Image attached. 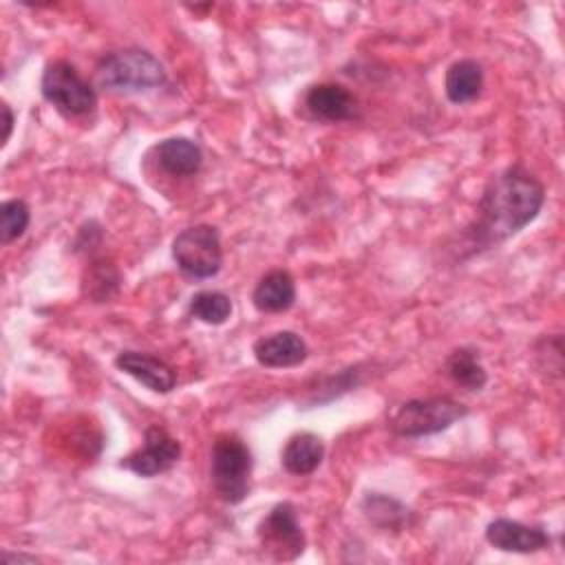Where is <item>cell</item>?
Listing matches in <instances>:
<instances>
[{"instance_id":"22","label":"cell","mask_w":565,"mask_h":565,"mask_svg":"<svg viewBox=\"0 0 565 565\" xmlns=\"http://www.w3.org/2000/svg\"><path fill=\"white\" fill-rule=\"evenodd\" d=\"M2 115H4V137H2V143H7L9 137H11V130H13V113H11L7 102H2Z\"/></svg>"},{"instance_id":"16","label":"cell","mask_w":565,"mask_h":565,"mask_svg":"<svg viewBox=\"0 0 565 565\" xmlns=\"http://www.w3.org/2000/svg\"><path fill=\"white\" fill-rule=\"evenodd\" d=\"M483 88V68L477 60L463 57L448 66L444 77V93L452 104H468L479 97Z\"/></svg>"},{"instance_id":"9","label":"cell","mask_w":565,"mask_h":565,"mask_svg":"<svg viewBox=\"0 0 565 565\" xmlns=\"http://www.w3.org/2000/svg\"><path fill=\"white\" fill-rule=\"evenodd\" d=\"M486 541L501 552L514 554H534L550 547V534L541 525H525L505 516L486 525Z\"/></svg>"},{"instance_id":"7","label":"cell","mask_w":565,"mask_h":565,"mask_svg":"<svg viewBox=\"0 0 565 565\" xmlns=\"http://www.w3.org/2000/svg\"><path fill=\"white\" fill-rule=\"evenodd\" d=\"M256 536L260 547L274 558V561H294L298 558L305 547L307 539L298 523L296 505L289 501L276 503L258 523Z\"/></svg>"},{"instance_id":"17","label":"cell","mask_w":565,"mask_h":565,"mask_svg":"<svg viewBox=\"0 0 565 565\" xmlns=\"http://www.w3.org/2000/svg\"><path fill=\"white\" fill-rule=\"evenodd\" d=\"M444 373L466 391H481L488 384V373L479 360V351L470 347L450 351L444 362Z\"/></svg>"},{"instance_id":"19","label":"cell","mask_w":565,"mask_h":565,"mask_svg":"<svg viewBox=\"0 0 565 565\" xmlns=\"http://www.w3.org/2000/svg\"><path fill=\"white\" fill-rule=\"evenodd\" d=\"M190 313L205 324L218 327L232 316V300L218 289H203L190 298Z\"/></svg>"},{"instance_id":"6","label":"cell","mask_w":565,"mask_h":565,"mask_svg":"<svg viewBox=\"0 0 565 565\" xmlns=\"http://www.w3.org/2000/svg\"><path fill=\"white\" fill-rule=\"evenodd\" d=\"M172 258L188 278H212L221 271L223 247L221 234L214 225L199 223L181 230L172 241Z\"/></svg>"},{"instance_id":"5","label":"cell","mask_w":565,"mask_h":565,"mask_svg":"<svg viewBox=\"0 0 565 565\" xmlns=\"http://www.w3.org/2000/svg\"><path fill=\"white\" fill-rule=\"evenodd\" d=\"M42 97L66 117H82L95 110L97 90L66 60H53L44 66L40 79Z\"/></svg>"},{"instance_id":"15","label":"cell","mask_w":565,"mask_h":565,"mask_svg":"<svg viewBox=\"0 0 565 565\" xmlns=\"http://www.w3.org/2000/svg\"><path fill=\"white\" fill-rule=\"evenodd\" d=\"M252 302L263 313L287 311L296 302V282L289 271L271 269L267 271L252 291Z\"/></svg>"},{"instance_id":"4","label":"cell","mask_w":565,"mask_h":565,"mask_svg":"<svg viewBox=\"0 0 565 565\" xmlns=\"http://www.w3.org/2000/svg\"><path fill=\"white\" fill-rule=\"evenodd\" d=\"M468 415V406L452 397H426V399H408L399 404L393 413L388 428L397 437L417 439L426 435L441 433L450 428L455 422Z\"/></svg>"},{"instance_id":"3","label":"cell","mask_w":565,"mask_h":565,"mask_svg":"<svg viewBox=\"0 0 565 565\" xmlns=\"http://www.w3.org/2000/svg\"><path fill=\"white\" fill-rule=\"evenodd\" d=\"M252 466V450L238 435H218L210 452V475L218 499L230 505L241 503L249 494Z\"/></svg>"},{"instance_id":"23","label":"cell","mask_w":565,"mask_h":565,"mask_svg":"<svg viewBox=\"0 0 565 565\" xmlns=\"http://www.w3.org/2000/svg\"><path fill=\"white\" fill-rule=\"evenodd\" d=\"M38 558L35 556H26V554H9V552H4L2 556H0V563L2 565H9V563H35Z\"/></svg>"},{"instance_id":"14","label":"cell","mask_w":565,"mask_h":565,"mask_svg":"<svg viewBox=\"0 0 565 565\" xmlns=\"http://www.w3.org/2000/svg\"><path fill=\"white\" fill-rule=\"evenodd\" d=\"M324 459V441L309 430L294 433L280 452V463L289 475H311Z\"/></svg>"},{"instance_id":"2","label":"cell","mask_w":565,"mask_h":565,"mask_svg":"<svg viewBox=\"0 0 565 565\" xmlns=\"http://www.w3.org/2000/svg\"><path fill=\"white\" fill-rule=\"evenodd\" d=\"M95 77L108 90L143 93L166 84V68L150 51L130 46L106 53L95 66Z\"/></svg>"},{"instance_id":"11","label":"cell","mask_w":565,"mask_h":565,"mask_svg":"<svg viewBox=\"0 0 565 565\" xmlns=\"http://www.w3.org/2000/svg\"><path fill=\"white\" fill-rule=\"evenodd\" d=\"M252 353L260 366L291 369L307 360V342L296 331H276L254 342Z\"/></svg>"},{"instance_id":"1","label":"cell","mask_w":565,"mask_h":565,"mask_svg":"<svg viewBox=\"0 0 565 565\" xmlns=\"http://www.w3.org/2000/svg\"><path fill=\"white\" fill-rule=\"evenodd\" d=\"M545 203L543 183L521 166L494 174L477 203L475 221L466 227L470 254L497 247L530 225Z\"/></svg>"},{"instance_id":"18","label":"cell","mask_w":565,"mask_h":565,"mask_svg":"<svg viewBox=\"0 0 565 565\" xmlns=\"http://www.w3.org/2000/svg\"><path fill=\"white\" fill-rule=\"evenodd\" d=\"M119 285H121L119 269L106 258L93 260L86 267L84 278H82V291L93 302H108L110 298L117 296Z\"/></svg>"},{"instance_id":"8","label":"cell","mask_w":565,"mask_h":565,"mask_svg":"<svg viewBox=\"0 0 565 565\" xmlns=\"http://www.w3.org/2000/svg\"><path fill=\"white\" fill-rule=\"evenodd\" d=\"M181 457V444L161 426H148L143 444L119 461L121 468L139 477H157L168 472Z\"/></svg>"},{"instance_id":"12","label":"cell","mask_w":565,"mask_h":565,"mask_svg":"<svg viewBox=\"0 0 565 565\" xmlns=\"http://www.w3.org/2000/svg\"><path fill=\"white\" fill-rule=\"evenodd\" d=\"M115 366L154 393H170L177 384L174 369L150 353L121 351L115 358Z\"/></svg>"},{"instance_id":"13","label":"cell","mask_w":565,"mask_h":565,"mask_svg":"<svg viewBox=\"0 0 565 565\" xmlns=\"http://www.w3.org/2000/svg\"><path fill=\"white\" fill-rule=\"evenodd\" d=\"M154 161L172 177H194L203 166V152L188 137H168L154 146Z\"/></svg>"},{"instance_id":"21","label":"cell","mask_w":565,"mask_h":565,"mask_svg":"<svg viewBox=\"0 0 565 565\" xmlns=\"http://www.w3.org/2000/svg\"><path fill=\"white\" fill-rule=\"evenodd\" d=\"M29 221H31V210H29L26 201L7 199L0 205V241H2V245L18 241L26 232Z\"/></svg>"},{"instance_id":"20","label":"cell","mask_w":565,"mask_h":565,"mask_svg":"<svg viewBox=\"0 0 565 565\" xmlns=\"http://www.w3.org/2000/svg\"><path fill=\"white\" fill-rule=\"evenodd\" d=\"M362 510L366 519L380 527H399L408 516V510L397 499L380 492H369L362 501Z\"/></svg>"},{"instance_id":"10","label":"cell","mask_w":565,"mask_h":565,"mask_svg":"<svg viewBox=\"0 0 565 565\" xmlns=\"http://www.w3.org/2000/svg\"><path fill=\"white\" fill-rule=\"evenodd\" d=\"M305 108L318 121H347L355 115L358 102L349 88L333 82L313 84L305 95Z\"/></svg>"}]
</instances>
